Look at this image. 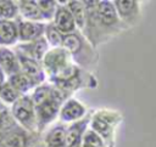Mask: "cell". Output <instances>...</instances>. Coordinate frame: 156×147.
<instances>
[{
	"label": "cell",
	"mask_w": 156,
	"mask_h": 147,
	"mask_svg": "<svg viewBox=\"0 0 156 147\" xmlns=\"http://www.w3.org/2000/svg\"><path fill=\"white\" fill-rule=\"evenodd\" d=\"M69 96L50 83H43L34 89L30 97L34 102L37 130L39 134H43L44 129L57 118L61 106Z\"/></svg>",
	"instance_id": "1"
},
{
	"label": "cell",
	"mask_w": 156,
	"mask_h": 147,
	"mask_svg": "<svg viewBox=\"0 0 156 147\" xmlns=\"http://www.w3.org/2000/svg\"><path fill=\"white\" fill-rule=\"evenodd\" d=\"M61 47L66 49L69 52L74 64L94 74V70L98 66L99 56L96 49L91 46V44L85 39L80 30L77 29L73 33L65 34L62 36Z\"/></svg>",
	"instance_id": "2"
},
{
	"label": "cell",
	"mask_w": 156,
	"mask_h": 147,
	"mask_svg": "<svg viewBox=\"0 0 156 147\" xmlns=\"http://www.w3.org/2000/svg\"><path fill=\"white\" fill-rule=\"evenodd\" d=\"M49 81L50 84L68 95L80 89H95L98 86V80L95 75L84 70L74 63L57 75L49 77Z\"/></svg>",
	"instance_id": "3"
},
{
	"label": "cell",
	"mask_w": 156,
	"mask_h": 147,
	"mask_svg": "<svg viewBox=\"0 0 156 147\" xmlns=\"http://www.w3.org/2000/svg\"><path fill=\"white\" fill-rule=\"evenodd\" d=\"M122 119V114L117 111L98 109L91 113L90 126L102 138L106 147H115V131Z\"/></svg>",
	"instance_id": "4"
},
{
	"label": "cell",
	"mask_w": 156,
	"mask_h": 147,
	"mask_svg": "<svg viewBox=\"0 0 156 147\" xmlns=\"http://www.w3.org/2000/svg\"><path fill=\"white\" fill-rule=\"evenodd\" d=\"M96 16L107 40L128 29V27L119 19L112 1L99 0L96 2Z\"/></svg>",
	"instance_id": "5"
},
{
	"label": "cell",
	"mask_w": 156,
	"mask_h": 147,
	"mask_svg": "<svg viewBox=\"0 0 156 147\" xmlns=\"http://www.w3.org/2000/svg\"><path fill=\"white\" fill-rule=\"evenodd\" d=\"M85 6V22L82 29V34L91 44L94 49L99 45L108 41L100 27L98 16H96V2L98 0H83Z\"/></svg>",
	"instance_id": "6"
},
{
	"label": "cell",
	"mask_w": 156,
	"mask_h": 147,
	"mask_svg": "<svg viewBox=\"0 0 156 147\" xmlns=\"http://www.w3.org/2000/svg\"><path fill=\"white\" fill-rule=\"evenodd\" d=\"M11 114L15 120L26 130L30 132H38L37 130V120H35V109L34 102L30 95L21 96L11 107ZM39 134V132H38Z\"/></svg>",
	"instance_id": "7"
},
{
	"label": "cell",
	"mask_w": 156,
	"mask_h": 147,
	"mask_svg": "<svg viewBox=\"0 0 156 147\" xmlns=\"http://www.w3.org/2000/svg\"><path fill=\"white\" fill-rule=\"evenodd\" d=\"M43 138L41 134L30 132L22 128L20 124L16 126L0 132V146L1 147H29L37 141Z\"/></svg>",
	"instance_id": "8"
},
{
	"label": "cell",
	"mask_w": 156,
	"mask_h": 147,
	"mask_svg": "<svg viewBox=\"0 0 156 147\" xmlns=\"http://www.w3.org/2000/svg\"><path fill=\"white\" fill-rule=\"evenodd\" d=\"M73 63L74 62L72 61L69 52L61 46L49 49V51L45 53L41 61L43 69L45 74H48L49 77L57 75L58 73H61Z\"/></svg>",
	"instance_id": "9"
},
{
	"label": "cell",
	"mask_w": 156,
	"mask_h": 147,
	"mask_svg": "<svg viewBox=\"0 0 156 147\" xmlns=\"http://www.w3.org/2000/svg\"><path fill=\"white\" fill-rule=\"evenodd\" d=\"M119 19L129 28L139 24L141 19L140 4L136 0H115L112 1Z\"/></svg>",
	"instance_id": "10"
},
{
	"label": "cell",
	"mask_w": 156,
	"mask_h": 147,
	"mask_svg": "<svg viewBox=\"0 0 156 147\" xmlns=\"http://www.w3.org/2000/svg\"><path fill=\"white\" fill-rule=\"evenodd\" d=\"M15 22L17 24L18 41L21 43H29L44 36L45 23L26 21V19H22L20 16L15 19Z\"/></svg>",
	"instance_id": "11"
},
{
	"label": "cell",
	"mask_w": 156,
	"mask_h": 147,
	"mask_svg": "<svg viewBox=\"0 0 156 147\" xmlns=\"http://www.w3.org/2000/svg\"><path fill=\"white\" fill-rule=\"evenodd\" d=\"M49 51V44L44 36L29 41V43H21L15 46V52L21 53L26 57L33 58L38 62H41L45 53Z\"/></svg>",
	"instance_id": "12"
},
{
	"label": "cell",
	"mask_w": 156,
	"mask_h": 147,
	"mask_svg": "<svg viewBox=\"0 0 156 147\" xmlns=\"http://www.w3.org/2000/svg\"><path fill=\"white\" fill-rule=\"evenodd\" d=\"M91 113L89 112L85 114L84 118H82L78 121L72 123L66 129V142L65 147H82V140L83 135L88 129V125L90 124Z\"/></svg>",
	"instance_id": "13"
},
{
	"label": "cell",
	"mask_w": 156,
	"mask_h": 147,
	"mask_svg": "<svg viewBox=\"0 0 156 147\" xmlns=\"http://www.w3.org/2000/svg\"><path fill=\"white\" fill-rule=\"evenodd\" d=\"M16 55H17V58H18L21 72L24 73L26 75H28L37 84V86L43 84L45 78H46V74H45V72L43 69L41 62H38V61H35L33 58L26 57V56H23L21 53H16Z\"/></svg>",
	"instance_id": "14"
},
{
	"label": "cell",
	"mask_w": 156,
	"mask_h": 147,
	"mask_svg": "<svg viewBox=\"0 0 156 147\" xmlns=\"http://www.w3.org/2000/svg\"><path fill=\"white\" fill-rule=\"evenodd\" d=\"M87 113L88 112H87V108L84 107V104H82L78 100L69 97L61 106L58 117H60V120L62 121V124L63 123H74V121L80 120L82 118H84Z\"/></svg>",
	"instance_id": "15"
},
{
	"label": "cell",
	"mask_w": 156,
	"mask_h": 147,
	"mask_svg": "<svg viewBox=\"0 0 156 147\" xmlns=\"http://www.w3.org/2000/svg\"><path fill=\"white\" fill-rule=\"evenodd\" d=\"M51 22L57 28V30L60 33H62L63 35L77 30L74 19H73L71 12L68 11V9L66 7V5H57V9H56V12L54 16V21H51Z\"/></svg>",
	"instance_id": "16"
},
{
	"label": "cell",
	"mask_w": 156,
	"mask_h": 147,
	"mask_svg": "<svg viewBox=\"0 0 156 147\" xmlns=\"http://www.w3.org/2000/svg\"><path fill=\"white\" fill-rule=\"evenodd\" d=\"M0 68L5 75H7V78L21 72L18 58L15 51L9 47H0Z\"/></svg>",
	"instance_id": "17"
},
{
	"label": "cell",
	"mask_w": 156,
	"mask_h": 147,
	"mask_svg": "<svg viewBox=\"0 0 156 147\" xmlns=\"http://www.w3.org/2000/svg\"><path fill=\"white\" fill-rule=\"evenodd\" d=\"M18 7V15L22 19L30 22H41L43 16L39 11L37 0H20L16 1Z\"/></svg>",
	"instance_id": "18"
},
{
	"label": "cell",
	"mask_w": 156,
	"mask_h": 147,
	"mask_svg": "<svg viewBox=\"0 0 156 147\" xmlns=\"http://www.w3.org/2000/svg\"><path fill=\"white\" fill-rule=\"evenodd\" d=\"M18 41L17 24L15 21L0 19V45L1 47L15 45Z\"/></svg>",
	"instance_id": "19"
},
{
	"label": "cell",
	"mask_w": 156,
	"mask_h": 147,
	"mask_svg": "<svg viewBox=\"0 0 156 147\" xmlns=\"http://www.w3.org/2000/svg\"><path fill=\"white\" fill-rule=\"evenodd\" d=\"M66 129L63 124H57L51 128L43 136V142L45 147H65L66 142Z\"/></svg>",
	"instance_id": "20"
},
{
	"label": "cell",
	"mask_w": 156,
	"mask_h": 147,
	"mask_svg": "<svg viewBox=\"0 0 156 147\" xmlns=\"http://www.w3.org/2000/svg\"><path fill=\"white\" fill-rule=\"evenodd\" d=\"M7 81L21 94V95H24L26 92L30 91L32 89H35L37 87V84L28 77L24 73L22 72H18L11 77L7 78Z\"/></svg>",
	"instance_id": "21"
},
{
	"label": "cell",
	"mask_w": 156,
	"mask_h": 147,
	"mask_svg": "<svg viewBox=\"0 0 156 147\" xmlns=\"http://www.w3.org/2000/svg\"><path fill=\"white\" fill-rule=\"evenodd\" d=\"M66 7L68 9V11L71 12L76 27L78 28V30H82L84 27V22H85V6L84 2L80 0H68L65 1Z\"/></svg>",
	"instance_id": "22"
},
{
	"label": "cell",
	"mask_w": 156,
	"mask_h": 147,
	"mask_svg": "<svg viewBox=\"0 0 156 147\" xmlns=\"http://www.w3.org/2000/svg\"><path fill=\"white\" fill-rule=\"evenodd\" d=\"M18 7L16 1L0 0V19L15 21L18 17Z\"/></svg>",
	"instance_id": "23"
},
{
	"label": "cell",
	"mask_w": 156,
	"mask_h": 147,
	"mask_svg": "<svg viewBox=\"0 0 156 147\" xmlns=\"http://www.w3.org/2000/svg\"><path fill=\"white\" fill-rule=\"evenodd\" d=\"M63 34L57 30V28L54 26L52 22L45 23V30H44V38L46 39L48 44L52 47H60L62 43Z\"/></svg>",
	"instance_id": "24"
},
{
	"label": "cell",
	"mask_w": 156,
	"mask_h": 147,
	"mask_svg": "<svg viewBox=\"0 0 156 147\" xmlns=\"http://www.w3.org/2000/svg\"><path fill=\"white\" fill-rule=\"evenodd\" d=\"M37 4H38L39 11L43 16V19L48 21V22H51L54 19V16H55L58 2L55 1V0H38Z\"/></svg>",
	"instance_id": "25"
},
{
	"label": "cell",
	"mask_w": 156,
	"mask_h": 147,
	"mask_svg": "<svg viewBox=\"0 0 156 147\" xmlns=\"http://www.w3.org/2000/svg\"><path fill=\"white\" fill-rule=\"evenodd\" d=\"M21 96V95L7 80L0 86V101H4L5 103H15Z\"/></svg>",
	"instance_id": "26"
},
{
	"label": "cell",
	"mask_w": 156,
	"mask_h": 147,
	"mask_svg": "<svg viewBox=\"0 0 156 147\" xmlns=\"http://www.w3.org/2000/svg\"><path fill=\"white\" fill-rule=\"evenodd\" d=\"M82 147H106V145L96 132H94L91 129H87L83 135Z\"/></svg>",
	"instance_id": "27"
},
{
	"label": "cell",
	"mask_w": 156,
	"mask_h": 147,
	"mask_svg": "<svg viewBox=\"0 0 156 147\" xmlns=\"http://www.w3.org/2000/svg\"><path fill=\"white\" fill-rule=\"evenodd\" d=\"M17 124L18 123L15 120L13 115L11 114V111L4 106V108L0 111V132L16 126Z\"/></svg>",
	"instance_id": "28"
},
{
	"label": "cell",
	"mask_w": 156,
	"mask_h": 147,
	"mask_svg": "<svg viewBox=\"0 0 156 147\" xmlns=\"http://www.w3.org/2000/svg\"><path fill=\"white\" fill-rule=\"evenodd\" d=\"M29 147H45V145H44V142H43V138H40L39 141H37L35 143H33V145L29 146Z\"/></svg>",
	"instance_id": "29"
},
{
	"label": "cell",
	"mask_w": 156,
	"mask_h": 147,
	"mask_svg": "<svg viewBox=\"0 0 156 147\" xmlns=\"http://www.w3.org/2000/svg\"><path fill=\"white\" fill-rule=\"evenodd\" d=\"M5 81H6V80H5V73H4V72H2V69L0 68V86H1Z\"/></svg>",
	"instance_id": "30"
},
{
	"label": "cell",
	"mask_w": 156,
	"mask_h": 147,
	"mask_svg": "<svg viewBox=\"0 0 156 147\" xmlns=\"http://www.w3.org/2000/svg\"><path fill=\"white\" fill-rule=\"evenodd\" d=\"M4 106H5V104H4V103H2V102H1V101H0V111H1V109H2V108H4Z\"/></svg>",
	"instance_id": "31"
},
{
	"label": "cell",
	"mask_w": 156,
	"mask_h": 147,
	"mask_svg": "<svg viewBox=\"0 0 156 147\" xmlns=\"http://www.w3.org/2000/svg\"><path fill=\"white\" fill-rule=\"evenodd\" d=\"M0 147H1V146H0Z\"/></svg>",
	"instance_id": "32"
}]
</instances>
